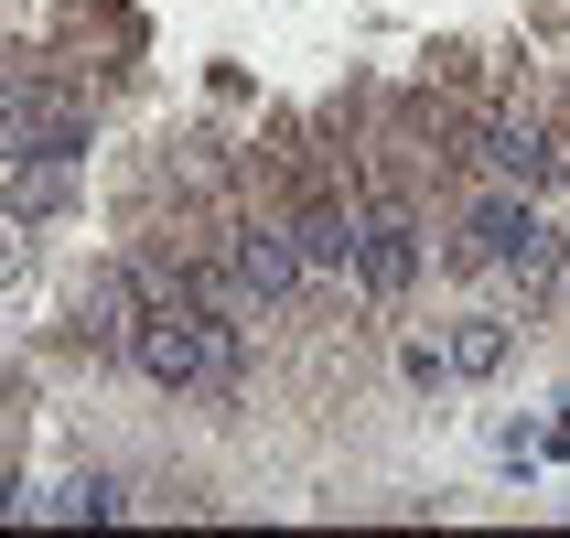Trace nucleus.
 <instances>
[{
    "label": "nucleus",
    "instance_id": "nucleus-10",
    "mask_svg": "<svg viewBox=\"0 0 570 538\" xmlns=\"http://www.w3.org/2000/svg\"><path fill=\"white\" fill-rule=\"evenodd\" d=\"M129 496H119V475H76V485H55L43 496V517H119Z\"/></svg>",
    "mask_w": 570,
    "mask_h": 538
},
{
    "label": "nucleus",
    "instance_id": "nucleus-3",
    "mask_svg": "<svg viewBox=\"0 0 570 538\" xmlns=\"http://www.w3.org/2000/svg\"><path fill=\"white\" fill-rule=\"evenodd\" d=\"M226 258H237L248 302H269V313H291V302L313 291V258H302L291 216H237V226H226Z\"/></svg>",
    "mask_w": 570,
    "mask_h": 538
},
{
    "label": "nucleus",
    "instance_id": "nucleus-5",
    "mask_svg": "<svg viewBox=\"0 0 570 538\" xmlns=\"http://www.w3.org/2000/svg\"><path fill=\"white\" fill-rule=\"evenodd\" d=\"M140 302H151V281H140V270H87L65 345H76V355H129V323H140Z\"/></svg>",
    "mask_w": 570,
    "mask_h": 538
},
{
    "label": "nucleus",
    "instance_id": "nucleus-8",
    "mask_svg": "<svg viewBox=\"0 0 570 538\" xmlns=\"http://www.w3.org/2000/svg\"><path fill=\"white\" fill-rule=\"evenodd\" d=\"M291 237H302V258H313V281H355V205H302Z\"/></svg>",
    "mask_w": 570,
    "mask_h": 538
},
{
    "label": "nucleus",
    "instance_id": "nucleus-13",
    "mask_svg": "<svg viewBox=\"0 0 570 538\" xmlns=\"http://www.w3.org/2000/svg\"><path fill=\"white\" fill-rule=\"evenodd\" d=\"M11 507H22V485H11V475H0V517H11Z\"/></svg>",
    "mask_w": 570,
    "mask_h": 538
},
{
    "label": "nucleus",
    "instance_id": "nucleus-12",
    "mask_svg": "<svg viewBox=\"0 0 570 538\" xmlns=\"http://www.w3.org/2000/svg\"><path fill=\"white\" fill-rule=\"evenodd\" d=\"M399 366H410L420 388H442V378H452V355H442V345H399Z\"/></svg>",
    "mask_w": 570,
    "mask_h": 538
},
{
    "label": "nucleus",
    "instance_id": "nucleus-11",
    "mask_svg": "<svg viewBox=\"0 0 570 538\" xmlns=\"http://www.w3.org/2000/svg\"><path fill=\"white\" fill-rule=\"evenodd\" d=\"M22 151H32V87L0 76V162H22Z\"/></svg>",
    "mask_w": 570,
    "mask_h": 538
},
{
    "label": "nucleus",
    "instance_id": "nucleus-2",
    "mask_svg": "<svg viewBox=\"0 0 570 538\" xmlns=\"http://www.w3.org/2000/svg\"><path fill=\"white\" fill-rule=\"evenodd\" d=\"M463 258H474V270H507V281H517V302H549V291L570 281L560 226H549L517 184H495V194L474 205V226H463Z\"/></svg>",
    "mask_w": 570,
    "mask_h": 538
},
{
    "label": "nucleus",
    "instance_id": "nucleus-7",
    "mask_svg": "<svg viewBox=\"0 0 570 538\" xmlns=\"http://www.w3.org/2000/svg\"><path fill=\"white\" fill-rule=\"evenodd\" d=\"M65 194H76V162H43V151H22V162H0V205L11 216H65Z\"/></svg>",
    "mask_w": 570,
    "mask_h": 538
},
{
    "label": "nucleus",
    "instance_id": "nucleus-1",
    "mask_svg": "<svg viewBox=\"0 0 570 538\" xmlns=\"http://www.w3.org/2000/svg\"><path fill=\"white\" fill-rule=\"evenodd\" d=\"M129 366L173 399H237L248 388V334H237V313L194 302V291H151L140 323H129Z\"/></svg>",
    "mask_w": 570,
    "mask_h": 538
},
{
    "label": "nucleus",
    "instance_id": "nucleus-9",
    "mask_svg": "<svg viewBox=\"0 0 570 538\" xmlns=\"http://www.w3.org/2000/svg\"><path fill=\"white\" fill-rule=\"evenodd\" d=\"M507 345H517V334H507L495 313H463L442 355H452V378H495V366H507Z\"/></svg>",
    "mask_w": 570,
    "mask_h": 538
},
{
    "label": "nucleus",
    "instance_id": "nucleus-4",
    "mask_svg": "<svg viewBox=\"0 0 570 538\" xmlns=\"http://www.w3.org/2000/svg\"><path fill=\"white\" fill-rule=\"evenodd\" d=\"M410 281H420V216L410 205H355V291L410 302Z\"/></svg>",
    "mask_w": 570,
    "mask_h": 538
},
{
    "label": "nucleus",
    "instance_id": "nucleus-6",
    "mask_svg": "<svg viewBox=\"0 0 570 538\" xmlns=\"http://www.w3.org/2000/svg\"><path fill=\"white\" fill-rule=\"evenodd\" d=\"M474 162H484V184H517V194H539V184H549V129H539V119H484Z\"/></svg>",
    "mask_w": 570,
    "mask_h": 538
}]
</instances>
